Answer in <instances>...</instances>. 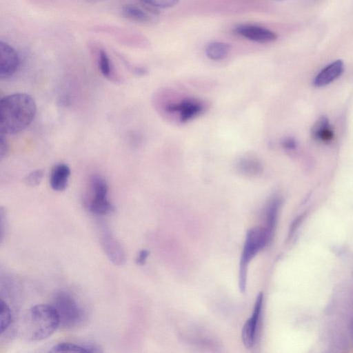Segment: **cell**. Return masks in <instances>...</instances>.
I'll use <instances>...</instances> for the list:
<instances>
[{
    "label": "cell",
    "mask_w": 353,
    "mask_h": 353,
    "mask_svg": "<svg viewBox=\"0 0 353 353\" xmlns=\"http://www.w3.org/2000/svg\"><path fill=\"white\" fill-rule=\"evenodd\" d=\"M231 46L222 41H214L209 43L205 48L206 56L214 61L224 59L229 54Z\"/></svg>",
    "instance_id": "cell-15"
},
{
    "label": "cell",
    "mask_w": 353,
    "mask_h": 353,
    "mask_svg": "<svg viewBox=\"0 0 353 353\" xmlns=\"http://www.w3.org/2000/svg\"><path fill=\"white\" fill-rule=\"evenodd\" d=\"M43 177L42 170H37L28 173L25 179V183L30 187H35L40 184Z\"/></svg>",
    "instance_id": "cell-20"
},
{
    "label": "cell",
    "mask_w": 353,
    "mask_h": 353,
    "mask_svg": "<svg viewBox=\"0 0 353 353\" xmlns=\"http://www.w3.org/2000/svg\"><path fill=\"white\" fill-rule=\"evenodd\" d=\"M52 306L56 310L63 327L72 328L82 323L85 312L75 296L69 291L60 290L54 294Z\"/></svg>",
    "instance_id": "cell-3"
},
{
    "label": "cell",
    "mask_w": 353,
    "mask_h": 353,
    "mask_svg": "<svg viewBox=\"0 0 353 353\" xmlns=\"http://www.w3.org/2000/svg\"><path fill=\"white\" fill-rule=\"evenodd\" d=\"M4 136H5L4 134H1V139H0V141H1V143H0L1 159H3L6 156L8 151V145L6 139Z\"/></svg>",
    "instance_id": "cell-23"
},
{
    "label": "cell",
    "mask_w": 353,
    "mask_h": 353,
    "mask_svg": "<svg viewBox=\"0 0 353 353\" xmlns=\"http://www.w3.org/2000/svg\"><path fill=\"white\" fill-rule=\"evenodd\" d=\"M268 243L265 228H252L248 230L239 262V287L242 293L246 292L248 269L250 261Z\"/></svg>",
    "instance_id": "cell-4"
},
{
    "label": "cell",
    "mask_w": 353,
    "mask_h": 353,
    "mask_svg": "<svg viewBox=\"0 0 353 353\" xmlns=\"http://www.w3.org/2000/svg\"><path fill=\"white\" fill-rule=\"evenodd\" d=\"M50 352H88L83 344L60 343L52 347Z\"/></svg>",
    "instance_id": "cell-19"
},
{
    "label": "cell",
    "mask_w": 353,
    "mask_h": 353,
    "mask_svg": "<svg viewBox=\"0 0 353 353\" xmlns=\"http://www.w3.org/2000/svg\"><path fill=\"white\" fill-rule=\"evenodd\" d=\"M90 199L88 207L95 215H105L114 210L113 205L108 199V185L101 175L94 174L90 179Z\"/></svg>",
    "instance_id": "cell-5"
},
{
    "label": "cell",
    "mask_w": 353,
    "mask_h": 353,
    "mask_svg": "<svg viewBox=\"0 0 353 353\" xmlns=\"http://www.w3.org/2000/svg\"><path fill=\"white\" fill-rule=\"evenodd\" d=\"M155 8H168L174 6L179 0H141Z\"/></svg>",
    "instance_id": "cell-22"
},
{
    "label": "cell",
    "mask_w": 353,
    "mask_h": 353,
    "mask_svg": "<svg viewBox=\"0 0 353 353\" xmlns=\"http://www.w3.org/2000/svg\"><path fill=\"white\" fill-rule=\"evenodd\" d=\"M343 71V63L341 60H336L330 63L314 78L313 84L316 87L327 85L336 79Z\"/></svg>",
    "instance_id": "cell-11"
},
{
    "label": "cell",
    "mask_w": 353,
    "mask_h": 353,
    "mask_svg": "<svg viewBox=\"0 0 353 353\" xmlns=\"http://www.w3.org/2000/svg\"><path fill=\"white\" fill-rule=\"evenodd\" d=\"M278 1H283V0H278Z\"/></svg>",
    "instance_id": "cell-26"
},
{
    "label": "cell",
    "mask_w": 353,
    "mask_h": 353,
    "mask_svg": "<svg viewBox=\"0 0 353 353\" xmlns=\"http://www.w3.org/2000/svg\"><path fill=\"white\" fill-rule=\"evenodd\" d=\"M234 32L244 39L261 43L273 42L277 39L274 32L255 24H239L234 28Z\"/></svg>",
    "instance_id": "cell-6"
},
{
    "label": "cell",
    "mask_w": 353,
    "mask_h": 353,
    "mask_svg": "<svg viewBox=\"0 0 353 353\" xmlns=\"http://www.w3.org/2000/svg\"><path fill=\"white\" fill-rule=\"evenodd\" d=\"M0 332L1 335L10 327L12 321V310L8 303L1 298L0 301Z\"/></svg>",
    "instance_id": "cell-18"
},
{
    "label": "cell",
    "mask_w": 353,
    "mask_h": 353,
    "mask_svg": "<svg viewBox=\"0 0 353 353\" xmlns=\"http://www.w3.org/2000/svg\"><path fill=\"white\" fill-rule=\"evenodd\" d=\"M122 14L124 17L139 22H148L150 21V17L141 8L128 4L123 7Z\"/></svg>",
    "instance_id": "cell-17"
},
{
    "label": "cell",
    "mask_w": 353,
    "mask_h": 353,
    "mask_svg": "<svg viewBox=\"0 0 353 353\" xmlns=\"http://www.w3.org/2000/svg\"><path fill=\"white\" fill-rule=\"evenodd\" d=\"M281 205V199L279 197L273 198L269 203L266 210V231L269 242L271 241L275 225L276 223L279 210Z\"/></svg>",
    "instance_id": "cell-14"
},
{
    "label": "cell",
    "mask_w": 353,
    "mask_h": 353,
    "mask_svg": "<svg viewBox=\"0 0 353 353\" xmlns=\"http://www.w3.org/2000/svg\"><path fill=\"white\" fill-rule=\"evenodd\" d=\"M98 65L103 77L111 81H118L110 58L106 51L103 49L99 50Z\"/></svg>",
    "instance_id": "cell-16"
},
{
    "label": "cell",
    "mask_w": 353,
    "mask_h": 353,
    "mask_svg": "<svg viewBox=\"0 0 353 353\" xmlns=\"http://www.w3.org/2000/svg\"><path fill=\"white\" fill-rule=\"evenodd\" d=\"M240 168L245 173L256 174L261 170V167L255 160L244 159L240 163Z\"/></svg>",
    "instance_id": "cell-21"
},
{
    "label": "cell",
    "mask_w": 353,
    "mask_h": 353,
    "mask_svg": "<svg viewBox=\"0 0 353 353\" xmlns=\"http://www.w3.org/2000/svg\"><path fill=\"white\" fill-rule=\"evenodd\" d=\"M0 79H8L18 70L19 57L12 46L3 41H0Z\"/></svg>",
    "instance_id": "cell-8"
},
{
    "label": "cell",
    "mask_w": 353,
    "mask_h": 353,
    "mask_svg": "<svg viewBox=\"0 0 353 353\" xmlns=\"http://www.w3.org/2000/svg\"><path fill=\"white\" fill-rule=\"evenodd\" d=\"M263 302V294L260 292L256 296L252 314L245 323L242 329L241 339L244 345L248 348H252L255 343Z\"/></svg>",
    "instance_id": "cell-7"
},
{
    "label": "cell",
    "mask_w": 353,
    "mask_h": 353,
    "mask_svg": "<svg viewBox=\"0 0 353 353\" xmlns=\"http://www.w3.org/2000/svg\"><path fill=\"white\" fill-rule=\"evenodd\" d=\"M166 110L170 112L177 113L180 119L185 121L199 114L202 112L203 106L196 100L185 99L179 103L168 105Z\"/></svg>",
    "instance_id": "cell-10"
},
{
    "label": "cell",
    "mask_w": 353,
    "mask_h": 353,
    "mask_svg": "<svg viewBox=\"0 0 353 353\" xmlns=\"http://www.w3.org/2000/svg\"><path fill=\"white\" fill-rule=\"evenodd\" d=\"M311 133L314 139L324 143L330 142L334 137L329 120L325 116L320 117L316 121L312 128Z\"/></svg>",
    "instance_id": "cell-13"
},
{
    "label": "cell",
    "mask_w": 353,
    "mask_h": 353,
    "mask_svg": "<svg viewBox=\"0 0 353 353\" xmlns=\"http://www.w3.org/2000/svg\"><path fill=\"white\" fill-rule=\"evenodd\" d=\"M101 243L108 259L115 265H122L125 262V253L121 243L107 229L101 234Z\"/></svg>",
    "instance_id": "cell-9"
},
{
    "label": "cell",
    "mask_w": 353,
    "mask_h": 353,
    "mask_svg": "<svg viewBox=\"0 0 353 353\" xmlns=\"http://www.w3.org/2000/svg\"><path fill=\"white\" fill-rule=\"evenodd\" d=\"M285 146L288 148H294L296 146L295 141L294 140L290 139L285 141Z\"/></svg>",
    "instance_id": "cell-25"
},
{
    "label": "cell",
    "mask_w": 353,
    "mask_h": 353,
    "mask_svg": "<svg viewBox=\"0 0 353 353\" xmlns=\"http://www.w3.org/2000/svg\"><path fill=\"white\" fill-rule=\"evenodd\" d=\"M37 112L34 99L26 93L7 95L0 101L1 134L19 133L32 122Z\"/></svg>",
    "instance_id": "cell-1"
},
{
    "label": "cell",
    "mask_w": 353,
    "mask_h": 353,
    "mask_svg": "<svg viewBox=\"0 0 353 353\" xmlns=\"http://www.w3.org/2000/svg\"><path fill=\"white\" fill-rule=\"evenodd\" d=\"M60 325L58 314L48 304H37L30 308L25 318V336L31 341H41L51 336Z\"/></svg>",
    "instance_id": "cell-2"
},
{
    "label": "cell",
    "mask_w": 353,
    "mask_h": 353,
    "mask_svg": "<svg viewBox=\"0 0 353 353\" xmlns=\"http://www.w3.org/2000/svg\"><path fill=\"white\" fill-rule=\"evenodd\" d=\"M149 251L147 250H141L137 259H136V263L139 265H143L145 264L148 256H149Z\"/></svg>",
    "instance_id": "cell-24"
},
{
    "label": "cell",
    "mask_w": 353,
    "mask_h": 353,
    "mask_svg": "<svg viewBox=\"0 0 353 353\" xmlns=\"http://www.w3.org/2000/svg\"><path fill=\"white\" fill-rule=\"evenodd\" d=\"M70 176V169L65 163H58L54 165L50 174V184L55 191L64 190L68 184Z\"/></svg>",
    "instance_id": "cell-12"
}]
</instances>
